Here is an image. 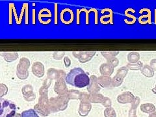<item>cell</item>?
<instances>
[{"label":"cell","mask_w":156,"mask_h":117,"mask_svg":"<svg viewBox=\"0 0 156 117\" xmlns=\"http://www.w3.org/2000/svg\"><path fill=\"white\" fill-rule=\"evenodd\" d=\"M66 83L78 88H83L90 83V77L81 68L72 69L66 77Z\"/></svg>","instance_id":"cell-1"},{"label":"cell","mask_w":156,"mask_h":117,"mask_svg":"<svg viewBox=\"0 0 156 117\" xmlns=\"http://www.w3.org/2000/svg\"><path fill=\"white\" fill-rule=\"evenodd\" d=\"M30 66V61L27 58L23 57L19 61L16 67V76L20 80H26L29 76L28 69Z\"/></svg>","instance_id":"cell-2"},{"label":"cell","mask_w":156,"mask_h":117,"mask_svg":"<svg viewBox=\"0 0 156 117\" xmlns=\"http://www.w3.org/2000/svg\"><path fill=\"white\" fill-rule=\"evenodd\" d=\"M1 113L0 117H14L16 107L12 102L5 100H1Z\"/></svg>","instance_id":"cell-3"},{"label":"cell","mask_w":156,"mask_h":117,"mask_svg":"<svg viewBox=\"0 0 156 117\" xmlns=\"http://www.w3.org/2000/svg\"><path fill=\"white\" fill-rule=\"evenodd\" d=\"M128 68L126 66H122L117 70L116 75L112 78V85L113 87H118L123 83L125 77L128 74Z\"/></svg>","instance_id":"cell-4"},{"label":"cell","mask_w":156,"mask_h":117,"mask_svg":"<svg viewBox=\"0 0 156 117\" xmlns=\"http://www.w3.org/2000/svg\"><path fill=\"white\" fill-rule=\"evenodd\" d=\"M54 90L58 95H62L67 94L68 90L66 87V82L65 77H61L56 81Z\"/></svg>","instance_id":"cell-5"},{"label":"cell","mask_w":156,"mask_h":117,"mask_svg":"<svg viewBox=\"0 0 156 117\" xmlns=\"http://www.w3.org/2000/svg\"><path fill=\"white\" fill-rule=\"evenodd\" d=\"M96 54V51L74 52L73 55L77 58L81 63H85L90 61Z\"/></svg>","instance_id":"cell-6"},{"label":"cell","mask_w":156,"mask_h":117,"mask_svg":"<svg viewBox=\"0 0 156 117\" xmlns=\"http://www.w3.org/2000/svg\"><path fill=\"white\" fill-rule=\"evenodd\" d=\"M101 90V86L98 83V77L96 76H92L90 77V83L87 87V91L89 94H96Z\"/></svg>","instance_id":"cell-7"},{"label":"cell","mask_w":156,"mask_h":117,"mask_svg":"<svg viewBox=\"0 0 156 117\" xmlns=\"http://www.w3.org/2000/svg\"><path fill=\"white\" fill-rule=\"evenodd\" d=\"M74 12L70 9H63L61 12V20L65 25H69L74 21Z\"/></svg>","instance_id":"cell-8"},{"label":"cell","mask_w":156,"mask_h":117,"mask_svg":"<svg viewBox=\"0 0 156 117\" xmlns=\"http://www.w3.org/2000/svg\"><path fill=\"white\" fill-rule=\"evenodd\" d=\"M48 78L50 80H55L56 81L61 77H66L67 74L64 70H58L54 69V68H50L47 72Z\"/></svg>","instance_id":"cell-9"},{"label":"cell","mask_w":156,"mask_h":117,"mask_svg":"<svg viewBox=\"0 0 156 117\" xmlns=\"http://www.w3.org/2000/svg\"><path fill=\"white\" fill-rule=\"evenodd\" d=\"M31 71L34 76L41 78L44 75V66L41 62H35L32 65Z\"/></svg>","instance_id":"cell-10"},{"label":"cell","mask_w":156,"mask_h":117,"mask_svg":"<svg viewBox=\"0 0 156 117\" xmlns=\"http://www.w3.org/2000/svg\"><path fill=\"white\" fill-rule=\"evenodd\" d=\"M135 98L134 96L131 92L127 91L123 92L117 97V101H118L120 104H129L131 103L133 101V99Z\"/></svg>","instance_id":"cell-11"},{"label":"cell","mask_w":156,"mask_h":117,"mask_svg":"<svg viewBox=\"0 0 156 117\" xmlns=\"http://www.w3.org/2000/svg\"><path fill=\"white\" fill-rule=\"evenodd\" d=\"M114 67L110 63L105 62L103 63L100 67V72L101 76H111L114 72Z\"/></svg>","instance_id":"cell-12"},{"label":"cell","mask_w":156,"mask_h":117,"mask_svg":"<svg viewBox=\"0 0 156 117\" xmlns=\"http://www.w3.org/2000/svg\"><path fill=\"white\" fill-rule=\"evenodd\" d=\"M98 83L101 87L111 88L113 87L112 85V78L109 76H101L98 77Z\"/></svg>","instance_id":"cell-13"},{"label":"cell","mask_w":156,"mask_h":117,"mask_svg":"<svg viewBox=\"0 0 156 117\" xmlns=\"http://www.w3.org/2000/svg\"><path fill=\"white\" fill-rule=\"evenodd\" d=\"M2 56L6 62H12L18 58V53L17 52H4L1 53Z\"/></svg>","instance_id":"cell-14"},{"label":"cell","mask_w":156,"mask_h":117,"mask_svg":"<svg viewBox=\"0 0 156 117\" xmlns=\"http://www.w3.org/2000/svg\"><path fill=\"white\" fill-rule=\"evenodd\" d=\"M82 11H85L86 12V24H87V25H89V12H90L92 11H94L95 12H98L97 11H96V9H90L89 11H87V10H86L85 9H77V25H80V14Z\"/></svg>","instance_id":"cell-15"},{"label":"cell","mask_w":156,"mask_h":117,"mask_svg":"<svg viewBox=\"0 0 156 117\" xmlns=\"http://www.w3.org/2000/svg\"><path fill=\"white\" fill-rule=\"evenodd\" d=\"M140 72L143 76L146 77H152L154 76V71L150 65H144L143 66L142 69L140 70Z\"/></svg>","instance_id":"cell-16"},{"label":"cell","mask_w":156,"mask_h":117,"mask_svg":"<svg viewBox=\"0 0 156 117\" xmlns=\"http://www.w3.org/2000/svg\"><path fill=\"white\" fill-rule=\"evenodd\" d=\"M91 109V105L88 102V103H84V102H81L80 107V114L81 116H86Z\"/></svg>","instance_id":"cell-17"},{"label":"cell","mask_w":156,"mask_h":117,"mask_svg":"<svg viewBox=\"0 0 156 117\" xmlns=\"http://www.w3.org/2000/svg\"><path fill=\"white\" fill-rule=\"evenodd\" d=\"M140 55L138 52H130L128 55V61L130 64H135V63L139 61Z\"/></svg>","instance_id":"cell-18"},{"label":"cell","mask_w":156,"mask_h":117,"mask_svg":"<svg viewBox=\"0 0 156 117\" xmlns=\"http://www.w3.org/2000/svg\"><path fill=\"white\" fill-rule=\"evenodd\" d=\"M89 101L90 102H92V103H102L103 102V100L104 99V96L98 94V93H96V94H89Z\"/></svg>","instance_id":"cell-19"},{"label":"cell","mask_w":156,"mask_h":117,"mask_svg":"<svg viewBox=\"0 0 156 117\" xmlns=\"http://www.w3.org/2000/svg\"><path fill=\"white\" fill-rule=\"evenodd\" d=\"M83 92L77 90H70L68 91V96H69L70 99H76V100H80Z\"/></svg>","instance_id":"cell-20"},{"label":"cell","mask_w":156,"mask_h":117,"mask_svg":"<svg viewBox=\"0 0 156 117\" xmlns=\"http://www.w3.org/2000/svg\"><path fill=\"white\" fill-rule=\"evenodd\" d=\"M126 67L128 68V70H140L143 68V64L142 62L139 61V62L135 63V64H130V63H128V64L126 65Z\"/></svg>","instance_id":"cell-21"},{"label":"cell","mask_w":156,"mask_h":117,"mask_svg":"<svg viewBox=\"0 0 156 117\" xmlns=\"http://www.w3.org/2000/svg\"><path fill=\"white\" fill-rule=\"evenodd\" d=\"M101 54L103 55L104 58H105L107 61L110 59L111 58L116 57L117 55L119 54V51H102Z\"/></svg>","instance_id":"cell-22"},{"label":"cell","mask_w":156,"mask_h":117,"mask_svg":"<svg viewBox=\"0 0 156 117\" xmlns=\"http://www.w3.org/2000/svg\"><path fill=\"white\" fill-rule=\"evenodd\" d=\"M140 109L144 113H152V112H154L155 111V107L153 104H143L140 106Z\"/></svg>","instance_id":"cell-23"},{"label":"cell","mask_w":156,"mask_h":117,"mask_svg":"<svg viewBox=\"0 0 156 117\" xmlns=\"http://www.w3.org/2000/svg\"><path fill=\"white\" fill-rule=\"evenodd\" d=\"M21 117H39L37 112L34 109H28L22 112Z\"/></svg>","instance_id":"cell-24"},{"label":"cell","mask_w":156,"mask_h":117,"mask_svg":"<svg viewBox=\"0 0 156 117\" xmlns=\"http://www.w3.org/2000/svg\"><path fill=\"white\" fill-rule=\"evenodd\" d=\"M8 92V88L7 85L3 83L0 84V97L2 98L3 96L6 95Z\"/></svg>","instance_id":"cell-25"},{"label":"cell","mask_w":156,"mask_h":117,"mask_svg":"<svg viewBox=\"0 0 156 117\" xmlns=\"http://www.w3.org/2000/svg\"><path fill=\"white\" fill-rule=\"evenodd\" d=\"M23 97H24V99H25L26 100L29 101H33L36 98V96H35V94L34 93V92L32 91V92H29V93L23 95Z\"/></svg>","instance_id":"cell-26"},{"label":"cell","mask_w":156,"mask_h":117,"mask_svg":"<svg viewBox=\"0 0 156 117\" xmlns=\"http://www.w3.org/2000/svg\"><path fill=\"white\" fill-rule=\"evenodd\" d=\"M32 91H33V88L30 85H26L25 86H23L22 89V92L23 95H25V94L29 93V92H32Z\"/></svg>","instance_id":"cell-27"},{"label":"cell","mask_w":156,"mask_h":117,"mask_svg":"<svg viewBox=\"0 0 156 117\" xmlns=\"http://www.w3.org/2000/svg\"><path fill=\"white\" fill-rule=\"evenodd\" d=\"M105 116L106 117H116L115 111L112 108H107L105 111Z\"/></svg>","instance_id":"cell-28"},{"label":"cell","mask_w":156,"mask_h":117,"mask_svg":"<svg viewBox=\"0 0 156 117\" xmlns=\"http://www.w3.org/2000/svg\"><path fill=\"white\" fill-rule=\"evenodd\" d=\"M65 52H55L53 54V58L55 60H61L62 58L65 57Z\"/></svg>","instance_id":"cell-29"},{"label":"cell","mask_w":156,"mask_h":117,"mask_svg":"<svg viewBox=\"0 0 156 117\" xmlns=\"http://www.w3.org/2000/svg\"><path fill=\"white\" fill-rule=\"evenodd\" d=\"M107 62L110 63L112 66H113L114 68H115L119 65V61L116 57H113V58H110L109 60H107Z\"/></svg>","instance_id":"cell-30"},{"label":"cell","mask_w":156,"mask_h":117,"mask_svg":"<svg viewBox=\"0 0 156 117\" xmlns=\"http://www.w3.org/2000/svg\"><path fill=\"white\" fill-rule=\"evenodd\" d=\"M139 102H140L139 98V97H135V98L133 99V101L131 102V105H132V107L136 109V107H137V105H139Z\"/></svg>","instance_id":"cell-31"},{"label":"cell","mask_w":156,"mask_h":117,"mask_svg":"<svg viewBox=\"0 0 156 117\" xmlns=\"http://www.w3.org/2000/svg\"><path fill=\"white\" fill-rule=\"evenodd\" d=\"M105 107H109L111 105V100L109 98L105 97L104 99L103 100V102L101 103Z\"/></svg>","instance_id":"cell-32"},{"label":"cell","mask_w":156,"mask_h":117,"mask_svg":"<svg viewBox=\"0 0 156 117\" xmlns=\"http://www.w3.org/2000/svg\"><path fill=\"white\" fill-rule=\"evenodd\" d=\"M64 63H65V65L66 67H69L71 65V61L69 57H64Z\"/></svg>","instance_id":"cell-33"},{"label":"cell","mask_w":156,"mask_h":117,"mask_svg":"<svg viewBox=\"0 0 156 117\" xmlns=\"http://www.w3.org/2000/svg\"><path fill=\"white\" fill-rule=\"evenodd\" d=\"M150 66L154 70V71H156V58H154L150 61Z\"/></svg>","instance_id":"cell-34"},{"label":"cell","mask_w":156,"mask_h":117,"mask_svg":"<svg viewBox=\"0 0 156 117\" xmlns=\"http://www.w3.org/2000/svg\"><path fill=\"white\" fill-rule=\"evenodd\" d=\"M152 92H154V94H156V87L153 88V89H152Z\"/></svg>","instance_id":"cell-35"},{"label":"cell","mask_w":156,"mask_h":117,"mask_svg":"<svg viewBox=\"0 0 156 117\" xmlns=\"http://www.w3.org/2000/svg\"><path fill=\"white\" fill-rule=\"evenodd\" d=\"M155 23L156 24V9H155Z\"/></svg>","instance_id":"cell-36"},{"label":"cell","mask_w":156,"mask_h":117,"mask_svg":"<svg viewBox=\"0 0 156 117\" xmlns=\"http://www.w3.org/2000/svg\"><path fill=\"white\" fill-rule=\"evenodd\" d=\"M14 117H16V116H14Z\"/></svg>","instance_id":"cell-37"},{"label":"cell","mask_w":156,"mask_h":117,"mask_svg":"<svg viewBox=\"0 0 156 117\" xmlns=\"http://www.w3.org/2000/svg\"><path fill=\"white\" fill-rule=\"evenodd\" d=\"M155 87H156V85H155Z\"/></svg>","instance_id":"cell-38"}]
</instances>
